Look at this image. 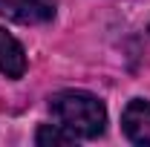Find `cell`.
<instances>
[{
    "label": "cell",
    "mask_w": 150,
    "mask_h": 147,
    "mask_svg": "<svg viewBox=\"0 0 150 147\" xmlns=\"http://www.w3.org/2000/svg\"><path fill=\"white\" fill-rule=\"evenodd\" d=\"M26 72V55L15 37L6 29H0V75L6 78H20Z\"/></svg>",
    "instance_id": "4"
},
{
    "label": "cell",
    "mask_w": 150,
    "mask_h": 147,
    "mask_svg": "<svg viewBox=\"0 0 150 147\" xmlns=\"http://www.w3.org/2000/svg\"><path fill=\"white\" fill-rule=\"evenodd\" d=\"M121 127L133 144L150 147V101H142V98L130 101L121 112Z\"/></svg>",
    "instance_id": "3"
},
{
    "label": "cell",
    "mask_w": 150,
    "mask_h": 147,
    "mask_svg": "<svg viewBox=\"0 0 150 147\" xmlns=\"http://www.w3.org/2000/svg\"><path fill=\"white\" fill-rule=\"evenodd\" d=\"M49 110L64 130L75 139H98L107 124V110L93 92L84 90H61L49 98Z\"/></svg>",
    "instance_id": "1"
},
{
    "label": "cell",
    "mask_w": 150,
    "mask_h": 147,
    "mask_svg": "<svg viewBox=\"0 0 150 147\" xmlns=\"http://www.w3.org/2000/svg\"><path fill=\"white\" fill-rule=\"evenodd\" d=\"M35 141L38 144H72L75 136L69 130H64L61 124H43V127L35 133Z\"/></svg>",
    "instance_id": "5"
},
{
    "label": "cell",
    "mask_w": 150,
    "mask_h": 147,
    "mask_svg": "<svg viewBox=\"0 0 150 147\" xmlns=\"http://www.w3.org/2000/svg\"><path fill=\"white\" fill-rule=\"evenodd\" d=\"M0 15L23 26L49 23L55 18V0H0Z\"/></svg>",
    "instance_id": "2"
}]
</instances>
